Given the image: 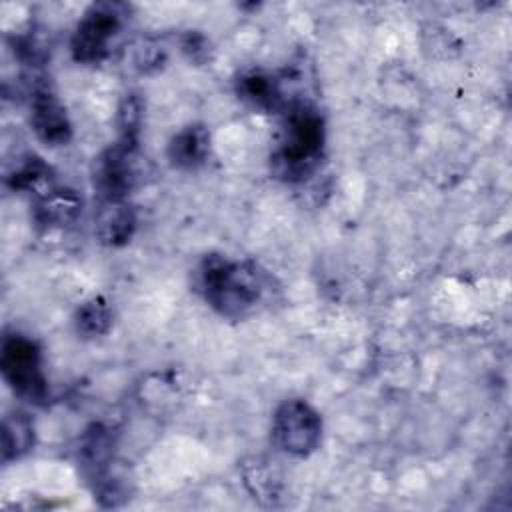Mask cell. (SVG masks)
I'll use <instances>...</instances> for the list:
<instances>
[{"mask_svg": "<svg viewBox=\"0 0 512 512\" xmlns=\"http://www.w3.org/2000/svg\"><path fill=\"white\" fill-rule=\"evenodd\" d=\"M112 434L104 424H92L80 444V464L98 488L110 478V460H112Z\"/></svg>", "mask_w": 512, "mask_h": 512, "instance_id": "8fae6325", "label": "cell"}, {"mask_svg": "<svg viewBox=\"0 0 512 512\" xmlns=\"http://www.w3.org/2000/svg\"><path fill=\"white\" fill-rule=\"evenodd\" d=\"M6 184L16 192H34L36 198L54 188L52 168L36 154H26L6 176Z\"/></svg>", "mask_w": 512, "mask_h": 512, "instance_id": "4fadbf2b", "label": "cell"}, {"mask_svg": "<svg viewBox=\"0 0 512 512\" xmlns=\"http://www.w3.org/2000/svg\"><path fill=\"white\" fill-rule=\"evenodd\" d=\"M0 372L10 390L22 400L42 404L48 396V382L42 372L38 344L22 332H6L0 346Z\"/></svg>", "mask_w": 512, "mask_h": 512, "instance_id": "3957f363", "label": "cell"}, {"mask_svg": "<svg viewBox=\"0 0 512 512\" xmlns=\"http://www.w3.org/2000/svg\"><path fill=\"white\" fill-rule=\"evenodd\" d=\"M138 140L140 138L118 136V140L94 160L92 182L100 200H126L134 188L138 178Z\"/></svg>", "mask_w": 512, "mask_h": 512, "instance_id": "8992f818", "label": "cell"}, {"mask_svg": "<svg viewBox=\"0 0 512 512\" xmlns=\"http://www.w3.org/2000/svg\"><path fill=\"white\" fill-rule=\"evenodd\" d=\"M136 212L126 200H100L94 214V234L104 246H124L136 232Z\"/></svg>", "mask_w": 512, "mask_h": 512, "instance_id": "9c48e42d", "label": "cell"}, {"mask_svg": "<svg viewBox=\"0 0 512 512\" xmlns=\"http://www.w3.org/2000/svg\"><path fill=\"white\" fill-rule=\"evenodd\" d=\"M82 212V198L72 188H50L34 202V220L42 228L72 224Z\"/></svg>", "mask_w": 512, "mask_h": 512, "instance_id": "7c38bea8", "label": "cell"}, {"mask_svg": "<svg viewBox=\"0 0 512 512\" xmlns=\"http://www.w3.org/2000/svg\"><path fill=\"white\" fill-rule=\"evenodd\" d=\"M196 286L218 314L244 318L264 300L270 278L252 260H228L220 254H208L196 270Z\"/></svg>", "mask_w": 512, "mask_h": 512, "instance_id": "7a4b0ae2", "label": "cell"}, {"mask_svg": "<svg viewBox=\"0 0 512 512\" xmlns=\"http://www.w3.org/2000/svg\"><path fill=\"white\" fill-rule=\"evenodd\" d=\"M74 324L78 334L86 338L104 336L112 328V308L106 298L92 296L82 302L74 314Z\"/></svg>", "mask_w": 512, "mask_h": 512, "instance_id": "2e32d148", "label": "cell"}, {"mask_svg": "<svg viewBox=\"0 0 512 512\" xmlns=\"http://www.w3.org/2000/svg\"><path fill=\"white\" fill-rule=\"evenodd\" d=\"M34 446V422L22 410H12L2 420V462L8 464L28 454Z\"/></svg>", "mask_w": 512, "mask_h": 512, "instance_id": "5bb4252c", "label": "cell"}, {"mask_svg": "<svg viewBox=\"0 0 512 512\" xmlns=\"http://www.w3.org/2000/svg\"><path fill=\"white\" fill-rule=\"evenodd\" d=\"M242 478H244L248 492L256 500L272 506L276 502V498H280L282 480H280V474L276 472V468L272 466V462H268L264 458H252V460L244 462Z\"/></svg>", "mask_w": 512, "mask_h": 512, "instance_id": "9a60e30c", "label": "cell"}, {"mask_svg": "<svg viewBox=\"0 0 512 512\" xmlns=\"http://www.w3.org/2000/svg\"><path fill=\"white\" fill-rule=\"evenodd\" d=\"M30 124L48 146H64L72 138V124L56 90L48 80H38L30 94Z\"/></svg>", "mask_w": 512, "mask_h": 512, "instance_id": "ba28073f", "label": "cell"}, {"mask_svg": "<svg viewBox=\"0 0 512 512\" xmlns=\"http://www.w3.org/2000/svg\"><path fill=\"white\" fill-rule=\"evenodd\" d=\"M168 160L174 168L196 170L210 154V132L204 124H188L168 142Z\"/></svg>", "mask_w": 512, "mask_h": 512, "instance_id": "30bf717a", "label": "cell"}, {"mask_svg": "<svg viewBox=\"0 0 512 512\" xmlns=\"http://www.w3.org/2000/svg\"><path fill=\"white\" fill-rule=\"evenodd\" d=\"M292 78L296 76H290L288 68L280 72H266L258 68L246 70L236 78V94L252 108L280 114L292 102L302 98L292 90Z\"/></svg>", "mask_w": 512, "mask_h": 512, "instance_id": "52a82bcc", "label": "cell"}, {"mask_svg": "<svg viewBox=\"0 0 512 512\" xmlns=\"http://www.w3.org/2000/svg\"><path fill=\"white\" fill-rule=\"evenodd\" d=\"M272 440L282 452L304 458L322 440V418L306 400H284L272 418Z\"/></svg>", "mask_w": 512, "mask_h": 512, "instance_id": "5b68a950", "label": "cell"}, {"mask_svg": "<svg viewBox=\"0 0 512 512\" xmlns=\"http://www.w3.org/2000/svg\"><path fill=\"white\" fill-rule=\"evenodd\" d=\"M280 114V136L270 154V172L288 184L306 182L324 158V116L306 98L292 102Z\"/></svg>", "mask_w": 512, "mask_h": 512, "instance_id": "6da1fadb", "label": "cell"}, {"mask_svg": "<svg viewBox=\"0 0 512 512\" xmlns=\"http://www.w3.org/2000/svg\"><path fill=\"white\" fill-rule=\"evenodd\" d=\"M182 50L184 54L192 60V62H204L208 58V52H210V46H208V40L198 34V32H188L184 38H182Z\"/></svg>", "mask_w": 512, "mask_h": 512, "instance_id": "e0dca14e", "label": "cell"}, {"mask_svg": "<svg viewBox=\"0 0 512 512\" xmlns=\"http://www.w3.org/2000/svg\"><path fill=\"white\" fill-rule=\"evenodd\" d=\"M128 8L120 2H96L86 8L70 40L72 58L78 64H100L108 58L114 38L124 26Z\"/></svg>", "mask_w": 512, "mask_h": 512, "instance_id": "277c9868", "label": "cell"}]
</instances>
